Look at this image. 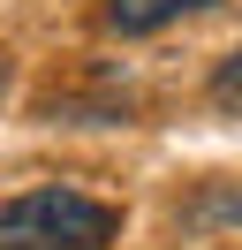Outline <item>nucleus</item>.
Returning <instances> with one entry per match:
<instances>
[{
    "mask_svg": "<svg viewBox=\"0 0 242 250\" xmlns=\"http://www.w3.org/2000/svg\"><path fill=\"white\" fill-rule=\"evenodd\" d=\"M121 212L83 189H23L0 205V250H106Z\"/></svg>",
    "mask_w": 242,
    "mask_h": 250,
    "instance_id": "nucleus-1",
    "label": "nucleus"
},
{
    "mask_svg": "<svg viewBox=\"0 0 242 250\" xmlns=\"http://www.w3.org/2000/svg\"><path fill=\"white\" fill-rule=\"evenodd\" d=\"M197 8H212V0H106L99 16H106V31L144 38V31H166L174 16H197Z\"/></svg>",
    "mask_w": 242,
    "mask_h": 250,
    "instance_id": "nucleus-2",
    "label": "nucleus"
},
{
    "mask_svg": "<svg viewBox=\"0 0 242 250\" xmlns=\"http://www.w3.org/2000/svg\"><path fill=\"white\" fill-rule=\"evenodd\" d=\"M212 99H220V106H242V53H227V61H220V76H212Z\"/></svg>",
    "mask_w": 242,
    "mask_h": 250,
    "instance_id": "nucleus-3",
    "label": "nucleus"
}]
</instances>
